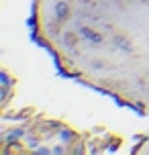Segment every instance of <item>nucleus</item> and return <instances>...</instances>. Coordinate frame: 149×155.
<instances>
[{"label": "nucleus", "mask_w": 149, "mask_h": 155, "mask_svg": "<svg viewBox=\"0 0 149 155\" xmlns=\"http://www.w3.org/2000/svg\"><path fill=\"white\" fill-rule=\"evenodd\" d=\"M71 18V4L70 0H59L57 4H55V21H59V23H65V21H70Z\"/></svg>", "instance_id": "obj_1"}, {"label": "nucleus", "mask_w": 149, "mask_h": 155, "mask_svg": "<svg viewBox=\"0 0 149 155\" xmlns=\"http://www.w3.org/2000/svg\"><path fill=\"white\" fill-rule=\"evenodd\" d=\"M80 35L86 37L90 43H102V41H104V35H102L98 29H94V27H82V29H80Z\"/></svg>", "instance_id": "obj_2"}, {"label": "nucleus", "mask_w": 149, "mask_h": 155, "mask_svg": "<svg viewBox=\"0 0 149 155\" xmlns=\"http://www.w3.org/2000/svg\"><path fill=\"white\" fill-rule=\"evenodd\" d=\"M112 43H114V47L123 49V51H133V41L127 37V35H123V33L112 35Z\"/></svg>", "instance_id": "obj_3"}, {"label": "nucleus", "mask_w": 149, "mask_h": 155, "mask_svg": "<svg viewBox=\"0 0 149 155\" xmlns=\"http://www.w3.org/2000/svg\"><path fill=\"white\" fill-rule=\"evenodd\" d=\"M63 43H65V47H78V33L65 31L63 33Z\"/></svg>", "instance_id": "obj_4"}, {"label": "nucleus", "mask_w": 149, "mask_h": 155, "mask_svg": "<svg viewBox=\"0 0 149 155\" xmlns=\"http://www.w3.org/2000/svg\"><path fill=\"white\" fill-rule=\"evenodd\" d=\"M23 129H16V131H10V133H8V135H6V137H4V141H6V143H10V141H12V139H21V137H23Z\"/></svg>", "instance_id": "obj_5"}, {"label": "nucleus", "mask_w": 149, "mask_h": 155, "mask_svg": "<svg viewBox=\"0 0 149 155\" xmlns=\"http://www.w3.org/2000/svg\"><path fill=\"white\" fill-rule=\"evenodd\" d=\"M61 137L65 139V145H70L71 141L76 139V133H71L70 129H63V131H61Z\"/></svg>", "instance_id": "obj_6"}, {"label": "nucleus", "mask_w": 149, "mask_h": 155, "mask_svg": "<svg viewBox=\"0 0 149 155\" xmlns=\"http://www.w3.org/2000/svg\"><path fill=\"white\" fill-rule=\"evenodd\" d=\"M0 80H2V86H10V84H12V80H10V76H8L6 70L0 71Z\"/></svg>", "instance_id": "obj_7"}, {"label": "nucleus", "mask_w": 149, "mask_h": 155, "mask_svg": "<svg viewBox=\"0 0 149 155\" xmlns=\"http://www.w3.org/2000/svg\"><path fill=\"white\" fill-rule=\"evenodd\" d=\"M104 65H106L104 59H92V68H94V70H102Z\"/></svg>", "instance_id": "obj_8"}, {"label": "nucleus", "mask_w": 149, "mask_h": 155, "mask_svg": "<svg viewBox=\"0 0 149 155\" xmlns=\"http://www.w3.org/2000/svg\"><path fill=\"white\" fill-rule=\"evenodd\" d=\"M68 147H53V153H65Z\"/></svg>", "instance_id": "obj_9"}, {"label": "nucleus", "mask_w": 149, "mask_h": 155, "mask_svg": "<svg viewBox=\"0 0 149 155\" xmlns=\"http://www.w3.org/2000/svg\"><path fill=\"white\" fill-rule=\"evenodd\" d=\"M141 2H143V4H149V0H141Z\"/></svg>", "instance_id": "obj_10"}, {"label": "nucleus", "mask_w": 149, "mask_h": 155, "mask_svg": "<svg viewBox=\"0 0 149 155\" xmlns=\"http://www.w3.org/2000/svg\"><path fill=\"white\" fill-rule=\"evenodd\" d=\"M121 2H133V0H121Z\"/></svg>", "instance_id": "obj_11"}]
</instances>
